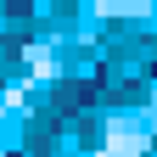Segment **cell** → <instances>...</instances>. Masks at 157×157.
I'll list each match as a JSON object with an SVG mask.
<instances>
[{"label":"cell","mask_w":157,"mask_h":157,"mask_svg":"<svg viewBox=\"0 0 157 157\" xmlns=\"http://www.w3.org/2000/svg\"><path fill=\"white\" fill-rule=\"evenodd\" d=\"M112 157H135V135L118 129V135H112Z\"/></svg>","instance_id":"cell-1"}]
</instances>
